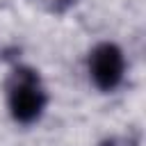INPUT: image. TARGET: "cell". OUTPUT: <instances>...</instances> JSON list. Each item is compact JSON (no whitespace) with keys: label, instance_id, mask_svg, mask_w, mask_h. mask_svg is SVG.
Here are the masks:
<instances>
[{"label":"cell","instance_id":"cell-1","mask_svg":"<svg viewBox=\"0 0 146 146\" xmlns=\"http://www.w3.org/2000/svg\"><path fill=\"white\" fill-rule=\"evenodd\" d=\"M46 89L41 78L30 66H16L7 82V105L18 123H32L46 107Z\"/></svg>","mask_w":146,"mask_h":146},{"label":"cell","instance_id":"cell-2","mask_svg":"<svg viewBox=\"0 0 146 146\" xmlns=\"http://www.w3.org/2000/svg\"><path fill=\"white\" fill-rule=\"evenodd\" d=\"M123 68H125L123 52L114 43H98L91 50V55H89V73H91V80L103 91H112L121 82Z\"/></svg>","mask_w":146,"mask_h":146},{"label":"cell","instance_id":"cell-3","mask_svg":"<svg viewBox=\"0 0 146 146\" xmlns=\"http://www.w3.org/2000/svg\"><path fill=\"white\" fill-rule=\"evenodd\" d=\"M41 9L50 11V14H64L68 7H73L78 0H34Z\"/></svg>","mask_w":146,"mask_h":146},{"label":"cell","instance_id":"cell-4","mask_svg":"<svg viewBox=\"0 0 146 146\" xmlns=\"http://www.w3.org/2000/svg\"><path fill=\"white\" fill-rule=\"evenodd\" d=\"M103 146H125V144H121V141H116V139H110V141H105Z\"/></svg>","mask_w":146,"mask_h":146}]
</instances>
